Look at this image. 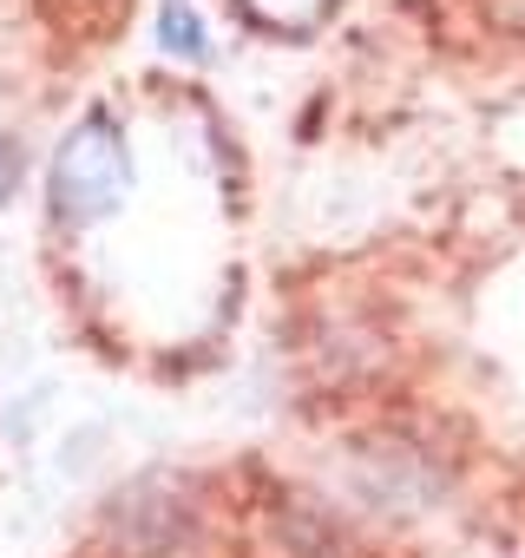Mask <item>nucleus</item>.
Here are the masks:
<instances>
[{
  "label": "nucleus",
  "instance_id": "f257e3e1",
  "mask_svg": "<svg viewBox=\"0 0 525 558\" xmlns=\"http://www.w3.org/2000/svg\"><path fill=\"white\" fill-rule=\"evenodd\" d=\"M125 184H132V158H125L119 125L112 119H86L60 145V158H53V217L73 223V230H86V223H99V217L119 210Z\"/></svg>",
  "mask_w": 525,
  "mask_h": 558
},
{
  "label": "nucleus",
  "instance_id": "f03ea898",
  "mask_svg": "<svg viewBox=\"0 0 525 558\" xmlns=\"http://www.w3.org/2000/svg\"><path fill=\"white\" fill-rule=\"evenodd\" d=\"M184 532V506H178V486L171 480H132L119 499H112V545L125 558H164Z\"/></svg>",
  "mask_w": 525,
  "mask_h": 558
},
{
  "label": "nucleus",
  "instance_id": "7ed1b4c3",
  "mask_svg": "<svg viewBox=\"0 0 525 558\" xmlns=\"http://www.w3.org/2000/svg\"><path fill=\"white\" fill-rule=\"evenodd\" d=\"M158 40H164V53H178V60H204V53H210L204 21L191 14V0H164V8H158Z\"/></svg>",
  "mask_w": 525,
  "mask_h": 558
},
{
  "label": "nucleus",
  "instance_id": "20e7f679",
  "mask_svg": "<svg viewBox=\"0 0 525 558\" xmlns=\"http://www.w3.org/2000/svg\"><path fill=\"white\" fill-rule=\"evenodd\" d=\"M249 8H256L262 21H277V27H303V21L322 14V0H249Z\"/></svg>",
  "mask_w": 525,
  "mask_h": 558
},
{
  "label": "nucleus",
  "instance_id": "39448f33",
  "mask_svg": "<svg viewBox=\"0 0 525 558\" xmlns=\"http://www.w3.org/2000/svg\"><path fill=\"white\" fill-rule=\"evenodd\" d=\"M14 184H21V145H14V138H0V204L14 197Z\"/></svg>",
  "mask_w": 525,
  "mask_h": 558
}]
</instances>
